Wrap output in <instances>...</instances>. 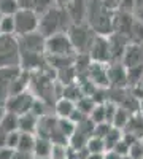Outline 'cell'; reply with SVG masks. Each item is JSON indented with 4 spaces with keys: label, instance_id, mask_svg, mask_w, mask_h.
I'll return each mask as SVG.
<instances>
[{
    "label": "cell",
    "instance_id": "cell-25",
    "mask_svg": "<svg viewBox=\"0 0 143 159\" xmlns=\"http://www.w3.org/2000/svg\"><path fill=\"white\" fill-rule=\"evenodd\" d=\"M75 107H76V110H80L84 116L89 118L91 111H92V108L96 107V102L91 99L89 96H83V97H80V99L75 102Z\"/></svg>",
    "mask_w": 143,
    "mask_h": 159
},
{
    "label": "cell",
    "instance_id": "cell-43",
    "mask_svg": "<svg viewBox=\"0 0 143 159\" xmlns=\"http://www.w3.org/2000/svg\"><path fill=\"white\" fill-rule=\"evenodd\" d=\"M32 159H51V157H37V156H34Z\"/></svg>",
    "mask_w": 143,
    "mask_h": 159
},
{
    "label": "cell",
    "instance_id": "cell-14",
    "mask_svg": "<svg viewBox=\"0 0 143 159\" xmlns=\"http://www.w3.org/2000/svg\"><path fill=\"white\" fill-rule=\"evenodd\" d=\"M134 19L135 18H134V15H131V13L114 10L113 11V32L119 34V35H124L129 40V32H131V29H132Z\"/></svg>",
    "mask_w": 143,
    "mask_h": 159
},
{
    "label": "cell",
    "instance_id": "cell-22",
    "mask_svg": "<svg viewBox=\"0 0 143 159\" xmlns=\"http://www.w3.org/2000/svg\"><path fill=\"white\" fill-rule=\"evenodd\" d=\"M143 80V64L135 65V67H129L126 69V81L127 86H137L141 83Z\"/></svg>",
    "mask_w": 143,
    "mask_h": 159
},
{
    "label": "cell",
    "instance_id": "cell-46",
    "mask_svg": "<svg viewBox=\"0 0 143 159\" xmlns=\"http://www.w3.org/2000/svg\"><path fill=\"white\" fill-rule=\"evenodd\" d=\"M141 159H143V157H141Z\"/></svg>",
    "mask_w": 143,
    "mask_h": 159
},
{
    "label": "cell",
    "instance_id": "cell-32",
    "mask_svg": "<svg viewBox=\"0 0 143 159\" xmlns=\"http://www.w3.org/2000/svg\"><path fill=\"white\" fill-rule=\"evenodd\" d=\"M116 10L134 15V13H135V2H134V0H119L118 8H116Z\"/></svg>",
    "mask_w": 143,
    "mask_h": 159
},
{
    "label": "cell",
    "instance_id": "cell-42",
    "mask_svg": "<svg viewBox=\"0 0 143 159\" xmlns=\"http://www.w3.org/2000/svg\"><path fill=\"white\" fill-rule=\"evenodd\" d=\"M119 159H132V157H131V156H129V154H126V156H121Z\"/></svg>",
    "mask_w": 143,
    "mask_h": 159
},
{
    "label": "cell",
    "instance_id": "cell-37",
    "mask_svg": "<svg viewBox=\"0 0 143 159\" xmlns=\"http://www.w3.org/2000/svg\"><path fill=\"white\" fill-rule=\"evenodd\" d=\"M34 154L32 153H22V151H15L13 159H32Z\"/></svg>",
    "mask_w": 143,
    "mask_h": 159
},
{
    "label": "cell",
    "instance_id": "cell-8",
    "mask_svg": "<svg viewBox=\"0 0 143 159\" xmlns=\"http://www.w3.org/2000/svg\"><path fill=\"white\" fill-rule=\"evenodd\" d=\"M87 56L91 62H99V64H110L111 62V54H110V45H108V38L96 35L92 43H91L87 49Z\"/></svg>",
    "mask_w": 143,
    "mask_h": 159
},
{
    "label": "cell",
    "instance_id": "cell-31",
    "mask_svg": "<svg viewBox=\"0 0 143 159\" xmlns=\"http://www.w3.org/2000/svg\"><path fill=\"white\" fill-rule=\"evenodd\" d=\"M129 156L132 159H141L143 157V142L137 140L135 143H132L129 147Z\"/></svg>",
    "mask_w": 143,
    "mask_h": 159
},
{
    "label": "cell",
    "instance_id": "cell-12",
    "mask_svg": "<svg viewBox=\"0 0 143 159\" xmlns=\"http://www.w3.org/2000/svg\"><path fill=\"white\" fill-rule=\"evenodd\" d=\"M86 78L92 83L96 88H108V78H107V64H99V62H91Z\"/></svg>",
    "mask_w": 143,
    "mask_h": 159
},
{
    "label": "cell",
    "instance_id": "cell-20",
    "mask_svg": "<svg viewBox=\"0 0 143 159\" xmlns=\"http://www.w3.org/2000/svg\"><path fill=\"white\" fill-rule=\"evenodd\" d=\"M0 130L5 132V134L18 130V115L11 113V111H7L3 108L2 118H0Z\"/></svg>",
    "mask_w": 143,
    "mask_h": 159
},
{
    "label": "cell",
    "instance_id": "cell-34",
    "mask_svg": "<svg viewBox=\"0 0 143 159\" xmlns=\"http://www.w3.org/2000/svg\"><path fill=\"white\" fill-rule=\"evenodd\" d=\"M111 151H114L118 156H126V154H129V145L121 139V140H118L114 143V147L111 148Z\"/></svg>",
    "mask_w": 143,
    "mask_h": 159
},
{
    "label": "cell",
    "instance_id": "cell-3",
    "mask_svg": "<svg viewBox=\"0 0 143 159\" xmlns=\"http://www.w3.org/2000/svg\"><path fill=\"white\" fill-rule=\"evenodd\" d=\"M19 64H21V49L18 37L0 34V69L19 67Z\"/></svg>",
    "mask_w": 143,
    "mask_h": 159
},
{
    "label": "cell",
    "instance_id": "cell-19",
    "mask_svg": "<svg viewBox=\"0 0 143 159\" xmlns=\"http://www.w3.org/2000/svg\"><path fill=\"white\" fill-rule=\"evenodd\" d=\"M51 148H53V142L45 137H37L35 135V145H34V151L32 154L37 157H49Z\"/></svg>",
    "mask_w": 143,
    "mask_h": 159
},
{
    "label": "cell",
    "instance_id": "cell-41",
    "mask_svg": "<svg viewBox=\"0 0 143 159\" xmlns=\"http://www.w3.org/2000/svg\"><path fill=\"white\" fill-rule=\"evenodd\" d=\"M134 2H135V10L143 8V0H134Z\"/></svg>",
    "mask_w": 143,
    "mask_h": 159
},
{
    "label": "cell",
    "instance_id": "cell-33",
    "mask_svg": "<svg viewBox=\"0 0 143 159\" xmlns=\"http://www.w3.org/2000/svg\"><path fill=\"white\" fill-rule=\"evenodd\" d=\"M18 140H19V130L8 132V134H7V140H5V147H8V148H11V150H16Z\"/></svg>",
    "mask_w": 143,
    "mask_h": 159
},
{
    "label": "cell",
    "instance_id": "cell-29",
    "mask_svg": "<svg viewBox=\"0 0 143 159\" xmlns=\"http://www.w3.org/2000/svg\"><path fill=\"white\" fill-rule=\"evenodd\" d=\"M121 137H123V130H119V129H116V127L111 126L110 132H108L105 137H103V143H105V151H107V150H111V148L114 147V143L118 142V140H121Z\"/></svg>",
    "mask_w": 143,
    "mask_h": 159
},
{
    "label": "cell",
    "instance_id": "cell-9",
    "mask_svg": "<svg viewBox=\"0 0 143 159\" xmlns=\"http://www.w3.org/2000/svg\"><path fill=\"white\" fill-rule=\"evenodd\" d=\"M21 52H35V54H45V37L40 32H32L27 35L18 37Z\"/></svg>",
    "mask_w": 143,
    "mask_h": 159
},
{
    "label": "cell",
    "instance_id": "cell-40",
    "mask_svg": "<svg viewBox=\"0 0 143 159\" xmlns=\"http://www.w3.org/2000/svg\"><path fill=\"white\" fill-rule=\"evenodd\" d=\"M53 2H54V5H57V7H65L70 0H53Z\"/></svg>",
    "mask_w": 143,
    "mask_h": 159
},
{
    "label": "cell",
    "instance_id": "cell-44",
    "mask_svg": "<svg viewBox=\"0 0 143 159\" xmlns=\"http://www.w3.org/2000/svg\"><path fill=\"white\" fill-rule=\"evenodd\" d=\"M2 113H3V107H0V118H2Z\"/></svg>",
    "mask_w": 143,
    "mask_h": 159
},
{
    "label": "cell",
    "instance_id": "cell-39",
    "mask_svg": "<svg viewBox=\"0 0 143 159\" xmlns=\"http://www.w3.org/2000/svg\"><path fill=\"white\" fill-rule=\"evenodd\" d=\"M134 16H135V19L143 25V8H140V10H135V13H134Z\"/></svg>",
    "mask_w": 143,
    "mask_h": 159
},
{
    "label": "cell",
    "instance_id": "cell-16",
    "mask_svg": "<svg viewBox=\"0 0 143 159\" xmlns=\"http://www.w3.org/2000/svg\"><path fill=\"white\" fill-rule=\"evenodd\" d=\"M123 132H127V134L134 135L135 139L141 140L143 139V115L140 111L131 113V116H129Z\"/></svg>",
    "mask_w": 143,
    "mask_h": 159
},
{
    "label": "cell",
    "instance_id": "cell-35",
    "mask_svg": "<svg viewBox=\"0 0 143 159\" xmlns=\"http://www.w3.org/2000/svg\"><path fill=\"white\" fill-rule=\"evenodd\" d=\"M15 151L16 150H11L8 147H2V148H0V159H13Z\"/></svg>",
    "mask_w": 143,
    "mask_h": 159
},
{
    "label": "cell",
    "instance_id": "cell-38",
    "mask_svg": "<svg viewBox=\"0 0 143 159\" xmlns=\"http://www.w3.org/2000/svg\"><path fill=\"white\" fill-rule=\"evenodd\" d=\"M121 156H118L114 151H111V150H107L105 153H103V159H119Z\"/></svg>",
    "mask_w": 143,
    "mask_h": 159
},
{
    "label": "cell",
    "instance_id": "cell-13",
    "mask_svg": "<svg viewBox=\"0 0 143 159\" xmlns=\"http://www.w3.org/2000/svg\"><path fill=\"white\" fill-rule=\"evenodd\" d=\"M107 78H108V86H113L114 89H123L124 86H127L126 67L121 62L107 64Z\"/></svg>",
    "mask_w": 143,
    "mask_h": 159
},
{
    "label": "cell",
    "instance_id": "cell-24",
    "mask_svg": "<svg viewBox=\"0 0 143 159\" xmlns=\"http://www.w3.org/2000/svg\"><path fill=\"white\" fill-rule=\"evenodd\" d=\"M129 116H131V111H127L126 108H123V107L118 105L114 115H113V119H111V126L116 127V129H119V130H123L126 123H127V119H129Z\"/></svg>",
    "mask_w": 143,
    "mask_h": 159
},
{
    "label": "cell",
    "instance_id": "cell-27",
    "mask_svg": "<svg viewBox=\"0 0 143 159\" xmlns=\"http://www.w3.org/2000/svg\"><path fill=\"white\" fill-rule=\"evenodd\" d=\"M86 151L87 154H92V153H105V143H103L102 139L99 137H94V135H91L86 142Z\"/></svg>",
    "mask_w": 143,
    "mask_h": 159
},
{
    "label": "cell",
    "instance_id": "cell-21",
    "mask_svg": "<svg viewBox=\"0 0 143 159\" xmlns=\"http://www.w3.org/2000/svg\"><path fill=\"white\" fill-rule=\"evenodd\" d=\"M73 110H75V102H72V100H69V99L59 97V99L54 102V113H56V118H69Z\"/></svg>",
    "mask_w": 143,
    "mask_h": 159
},
{
    "label": "cell",
    "instance_id": "cell-17",
    "mask_svg": "<svg viewBox=\"0 0 143 159\" xmlns=\"http://www.w3.org/2000/svg\"><path fill=\"white\" fill-rule=\"evenodd\" d=\"M38 119L34 113L27 111L24 115H19L18 116V130L19 132H24V134H34L37 132V126H38Z\"/></svg>",
    "mask_w": 143,
    "mask_h": 159
},
{
    "label": "cell",
    "instance_id": "cell-2",
    "mask_svg": "<svg viewBox=\"0 0 143 159\" xmlns=\"http://www.w3.org/2000/svg\"><path fill=\"white\" fill-rule=\"evenodd\" d=\"M72 25L69 16L64 7H57L53 5L51 8H48L45 13L40 15L38 19V32H40L45 38L51 37L54 34H64L67 32V29Z\"/></svg>",
    "mask_w": 143,
    "mask_h": 159
},
{
    "label": "cell",
    "instance_id": "cell-26",
    "mask_svg": "<svg viewBox=\"0 0 143 159\" xmlns=\"http://www.w3.org/2000/svg\"><path fill=\"white\" fill-rule=\"evenodd\" d=\"M75 129H76V126L70 121L69 118H57V130H59L67 140L73 135Z\"/></svg>",
    "mask_w": 143,
    "mask_h": 159
},
{
    "label": "cell",
    "instance_id": "cell-23",
    "mask_svg": "<svg viewBox=\"0 0 143 159\" xmlns=\"http://www.w3.org/2000/svg\"><path fill=\"white\" fill-rule=\"evenodd\" d=\"M34 145H35V135L34 134H24V132H19V140H18L16 151L32 153L34 151Z\"/></svg>",
    "mask_w": 143,
    "mask_h": 159
},
{
    "label": "cell",
    "instance_id": "cell-5",
    "mask_svg": "<svg viewBox=\"0 0 143 159\" xmlns=\"http://www.w3.org/2000/svg\"><path fill=\"white\" fill-rule=\"evenodd\" d=\"M45 52L49 57H70V56L76 54L65 32L46 37L45 38Z\"/></svg>",
    "mask_w": 143,
    "mask_h": 159
},
{
    "label": "cell",
    "instance_id": "cell-4",
    "mask_svg": "<svg viewBox=\"0 0 143 159\" xmlns=\"http://www.w3.org/2000/svg\"><path fill=\"white\" fill-rule=\"evenodd\" d=\"M65 34L76 54H87V49L96 37L87 24H72Z\"/></svg>",
    "mask_w": 143,
    "mask_h": 159
},
{
    "label": "cell",
    "instance_id": "cell-1",
    "mask_svg": "<svg viewBox=\"0 0 143 159\" xmlns=\"http://www.w3.org/2000/svg\"><path fill=\"white\" fill-rule=\"evenodd\" d=\"M86 24L96 35L108 37L113 34V11L108 10L100 0H87Z\"/></svg>",
    "mask_w": 143,
    "mask_h": 159
},
{
    "label": "cell",
    "instance_id": "cell-6",
    "mask_svg": "<svg viewBox=\"0 0 143 159\" xmlns=\"http://www.w3.org/2000/svg\"><path fill=\"white\" fill-rule=\"evenodd\" d=\"M13 19H15V35L16 37H22V35H27V34L38 30V19H40V15H37L32 10L19 8L15 15H13Z\"/></svg>",
    "mask_w": 143,
    "mask_h": 159
},
{
    "label": "cell",
    "instance_id": "cell-45",
    "mask_svg": "<svg viewBox=\"0 0 143 159\" xmlns=\"http://www.w3.org/2000/svg\"><path fill=\"white\" fill-rule=\"evenodd\" d=\"M0 21H2V15H0Z\"/></svg>",
    "mask_w": 143,
    "mask_h": 159
},
{
    "label": "cell",
    "instance_id": "cell-36",
    "mask_svg": "<svg viewBox=\"0 0 143 159\" xmlns=\"http://www.w3.org/2000/svg\"><path fill=\"white\" fill-rule=\"evenodd\" d=\"M100 2L105 5L108 10H111V11H114L116 8H118V3H119V0H100Z\"/></svg>",
    "mask_w": 143,
    "mask_h": 159
},
{
    "label": "cell",
    "instance_id": "cell-18",
    "mask_svg": "<svg viewBox=\"0 0 143 159\" xmlns=\"http://www.w3.org/2000/svg\"><path fill=\"white\" fill-rule=\"evenodd\" d=\"M19 2V8H25V10H32L37 15H42L48 8H51L54 5L53 0H18Z\"/></svg>",
    "mask_w": 143,
    "mask_h": 159
},
{
    "label": "cell",
    "instance_id": "cell-10",
    "mask_svg": "<svg viewBox=\"0 0 143 159\" xmlns=\"http://www.w3.org/2000/svg\"><path fill=\"white\" fill-rule=\"evenodd\" d=\"M21 67H10V69H0V107H3L8 97L11 96V88L16 75L19 73Z\"/></svg>",
    "mask_w": 143,
    "mask_h": 159
},
{
    "label": "cell",
    "instance_id": "cell-28",
    "mask_svg": "<svg viewBox=\"0 0 143 159\" xmlns=\"http://www.w3.org/2000/svg\"><path fill=\"white\" fill-rule=\"evenodd\" d=\"M19 10L18 0H0V15L2 16H13Z\"/></svg>",
    "mask_w": 143,
    "mask_h": 159
},
{
    "label": "cell",
    "instance_id": "cell-11",
    "mask_svg": "<svg viewBox=\"0 0 143 159\" xmlns=\"http://www.w3.org/2000/svg\"><path fill=\"white\" fill-rule=\"evenodd\" d=\"M67 16L72 24H86V13H87V0H70L64 7Z\"/></svg>",
    "mask_w": 143,
    "mask_h": 159
},
{
    "label": "cell",
    "instance_id": "cell-15",
    "mask_svg": "<svg viewBox=\"0 0 143 159\" xmlns=\"http://www.w3.org/2000/svg\"><path fill=\"white\" fill-rule=\"evenodd\" d=\"M121 64L124 65L126 69L143 64V46L129 43L126 51H124V54H123V57H121Z\"/></svg>",
    "mask_w": 143,
    "mask_h": 159
},
{
    "label": "cell",
    "instance_id": "cell-7",
    "mask_svg": "<svg viewBox=\"0 0 143 159\" xmlns=\"http://www.w3.org/2000/svg\"><path fill=\"white\" fill-rule=\"evenodd\" d=\"M34 100H35L34 92H30L27 89L24 92H19V94H15V96L8 97V100L3 105V108L7 111H11V113H15V115L19 116V115H24V113L30 111Z\"/></svg>",
    "mask_w": 143,
    "mask_h": 159
},
{
    "label": "cell",
    "instance_id": "cell-30",
    "mask_svg": "<svg viewBox=\"0 0 143 159\" xmlns=\"http://www.w3.org/2000/svg\"><path fill=\"white\" fill-rule=\"evenodd\" d=\"M0 34L2 35H15V19H13V16H2V21H0Z\"/></svg>",
    "mask_w": 143,
    "mask_h": 159
}]
</instances>
